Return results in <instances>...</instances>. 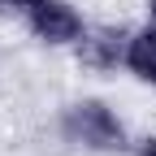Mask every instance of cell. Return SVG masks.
<instances>
[{
	"label": "cell",
	"instance_id": "cell-2",
	"mask_svg": "<svg viewBox=\"0 0 156 156\" xmlns=\"http://www.w3.org/2000/svg\"><path fill=\"white\" fill-rule=\"evenodd\" d=\"M26 17H30V30L44 39V44H78V39L87 35L83 17H78L74 5H65V0H39Z\"/></svg>",
	"mask_w": 156,
	"mask_h": 156
},
{
	"label": "cell",
	"instance_id": "cell-4",
	"mask_svg": "<svg viewBox=\"0 0 156 156\" xmlns=\"http://www.w3.org/2000/svg\"><path fill=\"white\" fill-rule=\"evenodd\" d=\"M78 44H83V61H91V65H117V61H126V44L130 39H122L117 30H100V35H83L78 39Z\"/></svg>",
	"mask_w": 156,
	"mask_h": 156
},
{
	"label": "cell",
	"instance_id": "cell-3",
	"mask_svg": "<svg viewBox=\"0 0 156 156\" xmlns=\"http://www.w3.org/2000/svg\"><path fill=\"white\" fill-rule=\"evenodd\" d=\"M126 65L134 69V78L156 87V26H143L139 35H130L126 44Z\"/></svg>",
	"mask_w": 156,
	"mask_h": 156
},
{
	"label": "cell",
	"instance_id": "cell-1",
	"mask_svg": "<svg viewBox=\"0 0 156 156\" xmlns=\"http://www.w3.org/2000/svg\"><path fill=\"white\" fill-rule=\"evenodd\" d=\"M65 139L78 147H91V152H122L126 147V130L117 122V113L100 100H83L65 113Z\"/></svg>",
	"mask_w": 156,
	"mask_h": 156
},
{
	"label": "cell",
	"instance_id": "cell-5",
	"mask_svg": "<svg viewBox=\"0 0 156 156\" xmlns=\"http://www.w3.org/2000/svg\"><path fill=\"white\" fill-rule=\"evenodd\" d=\"M139 156H156V134H152V139H143V143H139Z\"/></svg>",
	"mask_w": 156,
	"mask_h": 156
},
{
	"label": "cell",
	"instance_id": "cell-6",
	"mask_svg": "<svg viewBox=\"0 0 156 156\" xmlns=\"http://www.w3.org/2000/svg\"><path fill=\"white\" fill-rule=\"evenodd\" d=\"M147 9H152V13H156V0H147Z\"/></svg>",
	"mask_w": 156,
	"mask_h": 156
}]
</instances>
